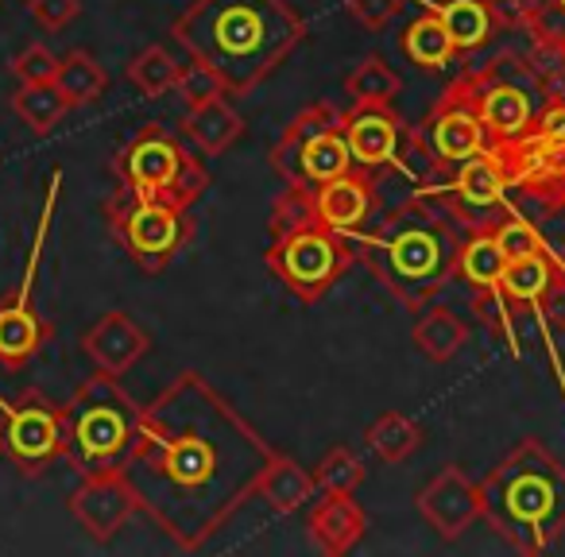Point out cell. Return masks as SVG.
<instances>
[{
	"label": "cell",
	"instance_id": "1",
	"mask_svg": "<svg viewBox=\"0 0 565 557\" xmlns=\"http://www.w3.org/2000/svg\"><path fill=\"white\" fill-rule=\"evenodd\" d=\"M66 449L86 472H102L117 461L132 441V410L109 372L78 387L71 407H63Z\"/></svg>",
	"mask_w": 565,
	"mask_h": 557
},
{
	"label": "cell",
	"instance_id": "2",
	"mask_svg": "<svg viewBox=\"0 0 565 557\" xmlns=\"http://www.w3.org/2000/svg\"><path fill=\"white\" fill-rule=\"evenodd\" d=\"M63 453H66L63 407H55L35 387L20 395V399H0V457H9L28 476H40Z\"/></svg>",
	"mask_w": 565,
	"mask_h": 557
},
{
	"label": "cell",
	"instance_id": "3",
	"mask_svg": "<svg viewBox=\"0 0 565 557\" xmlns=\"http://www.w3.org/2000/svg\"><path fill=\"white\" fill-rule=\"evenodd\" d=\"M136 507H140V500H136L128 476L125 472H113V469L89 472L86 484L71 495L74 518H78V523L89 531V538H97V542H109L113 534L132 518Z\"/></svg>",
	"mask_w": 565,
	"mask_h": 557
},
{
	"label": "cell",
	"instance_id": "4",
	"mask_svg": "<svg viewBox=\"0 0 565 557\" xmlns=\"http://www.w3.org/2000/svg\"><path fill=\"white\" fill-rule=\"evenodd\" d=\"M51 338V325L32 307V275L17 294L0 299V364L4 368H24Z\"/></svg>",
	"mask_w": 565,
	"mask_h": 557
},
{
	"label": "cell",
	"instance_id": "5",
	"mask_svg": "<svg viewBox=\"0 0 565 557\" xmlns=\"http://www.w3.org/2000/svg\"><path fill=\"white\" fill-rule=\"evenodd\" d=\"M82 349H86L89 361H94L102 372L120 376V372H128L143 353H148V333H143L128 314L113 310V314H105L102 322L82 338Z\"/></svg>",
	"mask_w": 565,
	"mask_h": 557
},
{
	"label": "cell",
	"instance_id": "6",
	"mask_svg": "<svg viewBox=\"0 0 565 557\" xmlns=\"http://www.w3.org/2000/svg\"><path fill=\"white\" fill-rule=\"evenodd\" d=\"M477 507H480L477 488H472L457 469H446L423 492L426 518H430V523L438 526V534H446V538H457L461 531H469V523L477 518Z\"/></svg>",
	"mask_w": 565,
	"mask_h": 557
},
{
	"label": "cell",
	"instance_id": "7",
	"mask_svg": "<svg viewBox=\"0 0 565 557\" xmlns=\"http://www.w3.org/2000/svg\"><path fill=\"white\" fill-rule=\"evenodd\" d=\"M120 228H125V240L132 248V256H148V259L167 256L174 248V240H179V217H174V210L151 202V197L132 205L125 213V221H120Z\"/></svg>",
	"mask_w": 565,
	"mask_h": 557
},
{
	"label": "cell",
	"instance_id": "8",
	"mask_svg": "<svg viewBox=\"0 0 565 557\" xmlns=\"http://www.w3.org/2000/svg\"><path fill=\"white\" fill-rule=\"evenodd\" d=\"M125 174L143 197H151L174 182V174H179V151L167 140H159V136H148V140L132 143V151L125 156Z\"/></svg>",
	"mask_w": 565,
	"mask_h": 557
},
{
	"label": "cell",
	"instance_id": "9",
	"mask_svg": "<svg viewBox=\"0 0 565 557\" xmlns=\"http://www.w3.org/2000/svg\"><path fill=\"white\" fill-rule=\"evenodd\" d=\"M361 531H364L361 507H356L353 500H345V495L333 492V500L315 511V542L322 549H330V554L349 549L356 538H361Z\"/></svg>",
	"mask_w": 565,
	"mask_h": 557
},
{
	"label": "cell",
	"instance_id": "10",
	"mask_svg": "<svg viewBox=\"0 0 565 557\" xmlns=\"http://www.w3.org/2000/svg\"><path fill=\"white\" fill-rule=\"evenodd\" d=\"M12 109H17V117L24 120L32 132L47 136L51 128H58V120L66 117V97L58 94L55 82H20L17 97H12Z\"/></svg>",
	"mask_w": 565,
	"mask_h": 557
},
{
	"label": "cell",
	"instance_id": "11",
	"mask_svg": "<svg viewBox=\"0 0 565 557\" xmlns=\"http://www.w3.org/2000/svg\"><path fill=\"white\" fill-rule=\"evenodd\" d=\"M55 86H58V94L66 97V105L74 109V105L97 101V97L105 94V86H109V78H105L102 63H97L94 55H86V51H71L66 58H58Z\"/></svg>",
	"mask_w": 565,
	"mask_h": 557
},
{
	"label": "cell",
	"instance_id": "12",
	"mask_svg": "<svg viewBox=\"0 0 565 557\" xmlns=\"http://www.w3.org/2000/svg\"><path fill=\"white\" fill-rule=\"evenodd\" d=\"M186 132L194 136V143H202L205 151H225L228 143L241 136V117H236L228 105L217 101H205L198 109H190V120H186Z\"/></svg>",
	"mask_w": 565,
	"mask_h": 557
},
{
	"label": "cell",
	"instance_id": "13",
	"mask_svg": "<svg viewBox=\"0 0 565 557\" xmlns=\"http://www.w3.org/2000/svg\"><path fill=\"white\" fill-rule=\"evenodd\" d=\"M415 345L434 361H446L465 345V325L449 310H426L423 322L415 325Z\"/></svg>",
	"mask_w": 565,
	"mask_h": 557
},
{
	"label": "cell",
	"instance_id": "14",
	"mask_svg": "<svg viewBox=\"0 0 565 557\" xmlns=\"http://www.w3.org/2000/svg\"><path fill=\"white\" fill-rule=\"evenodd\" d=\"M418 438H423V433H418V426L407 422L403 415L376 418V426L369 430V446L376 449L380 461H392V464L407 461V457L418 449Z\"/></svg>",
	"mask_w": 565,
	"mask_h": 557
},
{
	"label": "cell",
	"instance_id": "15",
	"mask_svg": "<svg viewBox=\"0 0 565 557\" xmlns=\"http://www.w3.org/2000/svg\"><path fill=\"white\" fill-rule=\"evenodd\" d=\"M310 488H315V480L291 461H275L271 469L264 472V480H259V492L279 511H291V507H299L302 500H310Z\"/></svg>",
	"mask_w": 565,
	"mask_h": 557
},
{
	"label": "cell",
	"instance_id": "16",
	"mask_svg": "<svg viewBox=\"0 0 565 557\" xmlns=\"http://www.w3.org/2000/svg\"><path fill=\"white\" fill-rule=\"evenodd\" d=\"M128 82H132L143 97H159V94H167V89L179 86V66H174V58L167 55L163 47H148L132 58Z\"/></svg>",
	"mask_w": 565,
	"mask_h": 557
},
{
	"label": "cell",
	"instance_id": "17",
	"mask_svg": "<svg viewBox=\"0 0 565 557\" xmlns=\"http://www.w3.org/2000/svg\"><path fill=\"white\" fill-rule=\"evenodd\" d=\"M333 267V248L322 236H302L287 248V271L299 279V283H322Z\"/></svg>",
	"mask_w": 565,
	"mask_h": 557
},
{
	"label": "cell",
	"instance_id": "18",
	"mask_svg": "<svg viewBox=\"0 0 565 557\" xmlns=\"http://www.w3.org/2000/svg\"><path fill=\"white\" fill-rule=\"evenodd\" d=\"M364 210H369V197H364V190L356 186V182L333 179L330 186L322 190V217L330 221V225H353V221L364 217Z\"/></svg>",
	"mask_w": 565,
	"mask_h": 557
},
{
	"label": "cell",
	"instance_id": "19",
	"mask_svg": "<svg viewBox=\"0 0 565 557\" xmlns=\"http://www.w3.org/2000/svg\"><path fill=\"white\" fill-rule=\"evenodd\" d=\"M349 140H353L356 159H364V163H384L395 151V128H392V120H384V117H364L353 125Z\"/></svg>",
	"mask_w": 565,
	"mask_h": 557
},
{
	"label": "cell",
	"instance_id": "20",
	"mask_svg": "<svg viewBox=\"0 0 565 557\" xmlns=\"http://www.w3.org/2000/svg\"><path fill=\"white\" fill-rule=\"evenodd\" d=\"M441 28H446L449 43H457V47H472V43L484 40L488 17L477 0H454V4L446 9V17H441Z\"/></svg>",
	"mask_w": 565,
	"mask_h": 557
},
{
	"label": "cell",
	"instance_id": "21",
	"mask_svg": "<svg viewBox=\"0 0 565 557\" xmlns=\"http://www.w3.org/2000/svg\"><path fill=\"white\" fill-rule=\"evenodd\" d=\"M449 47H454V43H449V35H446V28H441V20L426 17V20H418V24H411V32H407V55L415 58V63H423V66L446 63Z\"/></svg>",
	"mask_w": 565,
	"mask_h": 557
},
{
	"label": "cell",
	"instance_id": "22",
	"mask_svg": "<svg viewBox=\"0 0 565 557\" xmlns=\"http://www.w3.org/2000/svg\"><path fill=\"white\" fill-rule=\"evenodd\" d=\"M508 507L515 511L523 523H542L554 507V492H550L546 480L539 476H519L508 492Z\"/></svg>",
	"mask_w": 565,
	"mask_h": 557
},
{
	"label": "cell",
	"instance_id": "23",
	"mask_svg": "<svg viewBox=\"0 0 565 557\" xmlns=\"http://www.w3.org/2000/svg\"><path fill=\"white\" fill-rule=\"evenodd\" d=\"M345 89L356 97V101H387V97L399 94V78H395L384 63L369 58V63H361L353 74H349Z\"/></svg>",
	"mask_w": 565,
	"mask_h": 557
},
{
	"label": "cell",
	"instance_id": "24",
	"mask_svg": "<svg viewBox=\"0 0 565 557\" xmlns=\"http://www.w3.org/2000/svg\"><path fill=\"white\" fill-rule=\"evenodd\" d=\"M302 163H307V174L318 182H333L345 174L349 167V148L341 140H333V136H318L315 143L307 148V156H302Z\"/></svg>",
	"mask_w": 565,
	"mask_h": 557
},
{
	"label": "cell",
	"instance_id": "25",
	"mask_svg": "<svg viewBox=\"0 0 565 557\" xmlns=\"http://www.w3.org/2000/svg\"><path fill=\"white\" fill-rule=\"evenodd\" d=\"M484 125H492L495 132L511 136L526 125V97L519 89H495L484 101Z\"/></svg>",
	"mask_w": 565,
	"mask_h": 557
},
{
	"label": "cell",
	"instance_id": "26",
	"mask_svg": "<svg viewBox=\"0 0 565 557\" xmlns=\"http://www.w3.org/2000/svg\"><path fill=\"white\" fill-rule=\"evenodd\" d=\"M392 256L403 275H426V271H434V264H438V244H434L426 233H407L395 240Z\"/></svg>",
	"mask_w": 565,
	"mask_h": 557
},
{
	"label": "cell",
	"instance_id": "27",
	"mask_svg": "<svg viewBox=\"0 0 565 557\" xmlns=\"http://www.w3.org/2000/svg\"><path fill=\"white\" fill-rule=\"evenodd\" d=\"M500 279L515 299H539L542 287H546V279H550V271H546L542 259L526 256V259H511V264L503 267Z\"/></svg>",
	"mask_w": 565,
	"mask_h": 557
},
{
	"label": "cell",
	"instance_id": "28",
	"mask_svg": "<svg viewBox=\"0 0 565 557\" xmlns=\"http://www.w3.org/2000/svg\"><path fill=\"white\" fill-rule=\"evenodd\" d=\"M457 186H461V194L469 197V202L488 205L500 197V171H495L488 159H469L461 179H457Z\"/></svg>",
	"mask_w": 565,
	"mask_h": 557
},
{
	"label": "cell",
	"instance_id": "29",
	"mask_svg": "<svg viewBox=\"0 0 565 557\" xmlns=\"http://www.w3.org/2000/svg\"><path fill=\"white\" fill-rule=\"evenodd\" d=\"M477 143H480L477 120H469V117H446L438 125V151H441V156L465 159V156H472V151H477Z\"/></svg>",
	"mask_w": 565,
	"mask_h": 557
},
{
	"label": "cell",
	"instance_id": "30",
	"mask_svg": "<svg viewBox=\"0 0 565 557\" xmlns=\"http://www.w3.org/2000/svg\"><path fill=\"white\" fill-rule=\"evenodd\" d=\"M318 480H322L330 492L349 495L353 488H361L364 469H361V461H356L353 453H345V449H333V453L322 461V472H318Z\"/></svg>",
	"mask_w": 565,
	"mask_h": 557
},
{
	"label": "cell",
	"instance_id": "31",
	"mask_svg": "<svg viewBox=\"0 0 565 557\" xmlns=\"http://www.w3.org/2000/svg\"><path fill=\"white\" fill-rule=\"evenodd\" d=\"M221 74L213 71V66H190V71H179V94H182V101L190 105V109H198V105H205V101H217L221 97Z\"/></svg>",
	"mask_w": 565,
	"mask_h": 557
},
{
	"label": "cell",
	"instance_id": "32",
	"mask_svg": "<svg viewBox=\"0 0 565 557\" xmlns=\"http://www.w3.org/2000/svg\"><path fill=\"white\" fill-rule=\"evenodd\" d=\"M259 32H264V24H259V17H256V12H248V9L225 12V17H221V24H217V35H221V43H225L228 51H248L252 43L259 40Z\"/></svg>",
	"mask_w": 565,
	"mask_h": 557
},
{
	"label": "cell",
	"instance_id": "33",
	"mask_svg": "<svg viewBox=\"0 0 565 557\" xmlns=\"http://www.w3.org/2000/svg\"><path fill=\"white\" fill-rule=\"evenodd\" d=\"M503 267H508V259H503L495 240H477L465 251V271H469L472 283H495L503 275Z\"/></svg>",
	"mask_w": 565,
	"mask_h": 557
},
{
	"label": "cell",
	"instance_id": "34",
	"mask_svg": "<svg viewBox=\"0 0 565 557\" xmlns=\"http://www.w3.org/2000/svg\"><path fill=\"white\" fill-rule=\"evenodd\" d=\"M55 71H58V58L43 43H32L28 51H20L17 63H12V74L20 82H55Z\"/></svg>",
	"mask_w": 565,
	"mask_h": 557
},
{
	"label": "cell",
	"instance_id": "35",
	"mask_svg": "<svg viewBox=\"0 0 565 557\" xmlns=\"http://www.w3.org/2000/svg\"><path fill=\"white\" fill-rule=\"evenodd\" d=\"M78 9H82L78 0H32L35 24L47 28V32H63V28L78 17Z\"/></svg>",
	"mask_w": 565,
	"mask_h": 557
},
{
	"label": "cell",
	"instance_id": "36",
	"mask_svg": "<svg viewBox=\"0 0 565 557\" xmlns=\"http://www.w3.org/2000/svg\"><path fill=\"white\" fill-rule=\"evenodd\" d=\"M399 12V0H349V17L361 20L364 28H384Z\"/></svg>",
	"mask_w": 565,
	"mask_h": 557
},
{
	"label": "cell",
	"instance_id": "37",
	"mask_svg": "<svg viewBox=\"0 0 565 557\" xmlns=\"http://www.w3.org/2000/svg\"><path fill=\"white\" fill-rule=\"evenodd\" d=\"M495 244H500V251H503V259H526V256H534V248H539V240H534V233L526 225H508V228H500V236H495Z\"/></svg>",
	"mask_w": 565,
	"mask_h": 557
},
{
	"label": "cell",
	"instance_id": "38",
	"mask_svg": "<svg viewBox=\"0 0 565 557\" xmlns=\"http://www.w3.org/2000/svg\"><path fill=\"white\" fill-rule=\"evenodd\" d=\"M546 136L557 143H565V109H554L546 113Z\"/></svg>",
	"mask_w": 565,
	"mask_h": 557
},
{
	"label": "cell",
	"instance_id": "39",
	"mask_svg": "<svg viewBox=\"0 0 565 557\" xmlns=\"http://www.w3.org/2000/svg\"><path fill=\"white\" fill-rule=\"evenodd\" d=\"M562 4H565V0H562Z\"/></svg>",
	"mask_w": 565,
	"mask_h": 557
}]
</instances>
